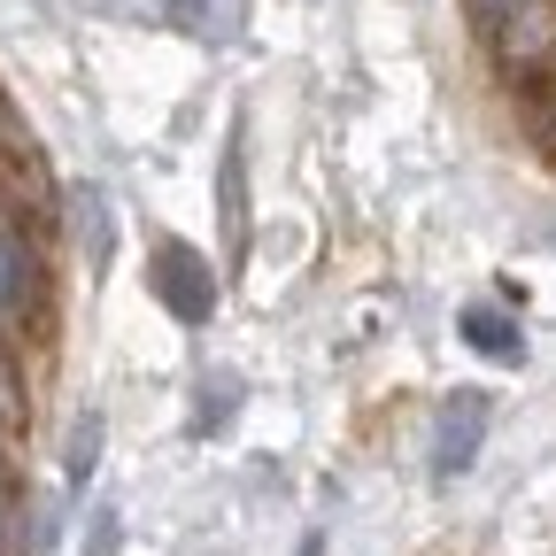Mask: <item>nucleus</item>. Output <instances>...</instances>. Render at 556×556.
<instances>
[{"label":"nucleus","mask_w":556,"mask_h":556,"mask_svg":"<svg viewBox=\"0 0 556 556\" xmlns=\"http://www.w3.org/2000/svg\"><path fill=\"white\" fill-rule=\"evenodd\" d=\"M0 426H9V417H0Z\"/></svg>","instance_id":"obj_12"},{"label":"nucleus","mask_w":556,"mask_h":556,"mask_svg":"<svg viewBox=\"0 0 556 556\" xmlns=\"http://www.w3.org/2000/svg\"><path fill=\"white\" fill-rule=\"evenodd\" d=\"M116 541H124L116 510H93V526H86V556H116Z\"/></svg>","instance_id":"obj_8"},{"label":"nucleus","mask_w":556,"mask_h":556,"mask_svg":"<svg viewBox=\"0 0 556 556\" xmlns=\"http://www.w3.org/2000/svg\"><path fill=\"white\" fill-rule=\"evenodd\" d=\"M0 541H9V503H0Z\"/></svg>","instance_id":"obj_11"},{"label":"nucleus","mask_w":556,"mask_h":556,"mask_svg":"<svg viewBox=\"0 0 556 556\" xmlns=\"http://www.w3.org/2000/svg\"><path fill=\"white\" fill-rule=\"evenodd\" d=\"M548 248H556V240H548Z\"/></svg>","instance_id":"obj_13"},{"label":"nucleus","mask_w":556,"mask_h":556,"mask_svg":"<svg viewBox=\"0 0 556 556\" xmlns=\"http://www.w3.org/2000/svg\"><path fill=\"white\" fill-rule=\"evenodd\" d=\"M225 225H232V240L248 232V208H240V155H225Z\"/></svg>","instance_id":"obj_9"},{"label":"nucleus","mask_w":556,"mask_h":556,"mask_svg":"<svg viewBox=\"0 0 556 556\" xmlns=\"http://www.w3.org/2000/svg\"><path fill=\"white\" fill-rule=\"evenodd\" d=\"M101 464V409H86L78 426H70V486H86Z\"/></svg>","instance_id":"obj_6"},{"label":"nucleus","mask_w":556,"mask_h":556,"mask_svg":"<svg viewBox=\"0 0 556 556\" xmlns=\"http://www.w3.org/2000/svg\"><path fill=\"white\" fill-rule=\"evenodd\" d=\"M170 16H178L193 39H217V47H225V39L240 31V16H248V0H170Z\"/></svg>","instance_id":"obj_4"},{"label":"nucleus","mask_w":556,"mask_h":556,"mask_svg":"<svg viewBox=\"0 0 556 556\" xmlns=\"http://www.w3.org/2000/svg\"><path fill=\"white\" fill-rule=\"evenodd\" d=\"M148 287H155V302H163L178 325H208V309H217V278H208L201 248H186V240H163V248H155Z\"/></svg>","instance_id":"obj_1"},{"label":"nucleus","mask_w":556,"mask_h":556,"mask_svg":"<svg viewBox=\"0 0 556 556\" xmlns=\"http://www.w3.org/2000/svg\"><path fill=\"white\" fill-rule=\"evenodd\" d=\"M479 441H486V394H456V402L441 409V433H433V479L471 471Z\"/></svg>","instance_id":"obj_2"},{"label":"nucleus","mask_w":556,"mask_h":556,"mask_svg":"<svg viewBox=\"0 0 556 556\" xmlns=\"http://www.w3.org/2000/svg\"><path fill=\"white\" fill-rule=\"evenodd\" d=\"M464 340L479 348V356H495V364H526V332H518V317L495 309V302H471V309H464Z\"/></svg>","instance_id":"obj_3"},{"label":"nucleus","mask_w":556,"mask_h":556,"mask_svg":"<svg viewBox=\"0 0 556 556\" xmlns=\"http://www.w3.org/2000/svg\"><path fill=\"white\" fill-rule=\"evenodd\" d=\"M232 409H240V379H232V371H208V379H201L193 426H201V433H217V426H232Z\"/></svg>","instance_id":"obj_5"},{"label":"nucleus","mask_w":556,"mask_h":556,"mask_svg":"<svg viewBox=\"0 0 556 556\" xmlns=\"http://www.w3.org/2000/svg\"><path fill=\"white\" fill-rule=\"evenodd\" d=\"M0 417H16V371L0 364Z\"/></svg>","instance_id":"obj_10"},{"label":"nucleus","mask_w":556,"mask_h":556,"mask_svg":"<svg viewBox=\"0 0 556 556\" xmlns=\"http://www.w3.org/2000/svg\"><path fill=\"white\" fill-rule=\"evenodd\" d=\"M78 232L93 240V263H101V255H109V193H101V186L78 193Z\"/></svg>","instance_id":"obj_7"}]
</instances>
